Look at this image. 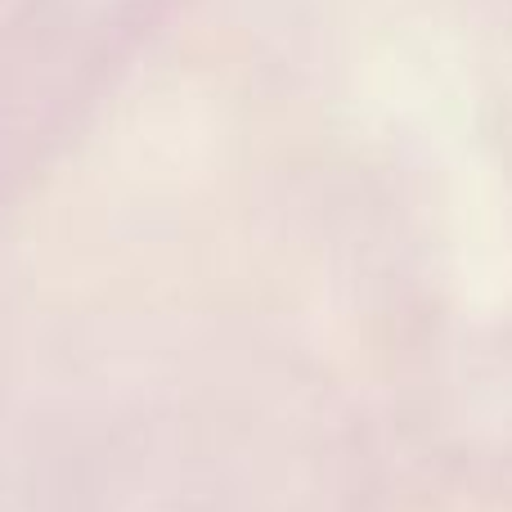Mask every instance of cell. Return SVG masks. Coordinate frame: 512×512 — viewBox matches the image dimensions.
I'll list each match as a JSON object with an SVG mask.
<instances>
[]
</instances>
